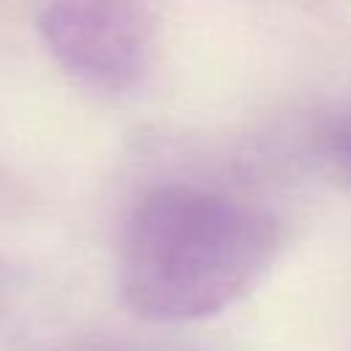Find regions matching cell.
<instances>
[{
  "label": "cell",
  "instance_id": "3957f363",
  "mask_svg": "<svg viewBox=\"0 0 351 351\" xmlns=\"http://www.w3.org/2000/svg\"><path fill=\"white\" fill-rule=\"evenodd\" d=\"M329 151L335 156V162L351 173V118H346L340 126L332 129L329 134Z\"/></svg>",
  "mask_w": 351,
  "mask_h": 351
},
{
  "label": "cell",
  "instance_id": "7a4b0ae2",
  "mask_svg": "<svg viewBox=\"0 0 351 351\" xmlns=\"http://www.w3.org/2000/svg\"><path fill=\"white\" fill-rule=\"evenodd\" d=\"M36 25L52 58L96 90L121 93L140 85L156 58V19L137 3H49L38 11Z\"/></svg>",
  "mask_w": 351,
  "mask_h": 351
},
{
  "label": "cell",
  "instance_id": "6da1fadb",
  "mask_svg": "<svg viewBox=\"0 0 351 351\" xmlns=\"http://www.w3.org/2000/svg\"><path fill=\"white\" fill-rule=\"evenodd\" d=\"M280 250V222L252 200L165 184L132 211L121 244L126 304L156 324L200 321L239 302Z\"/></svg>",
  "mask_w": 351,
  "mask_h": 351
}]
</instances>
